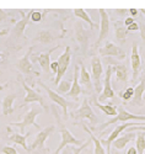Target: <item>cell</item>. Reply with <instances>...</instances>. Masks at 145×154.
<instances>
[{
	"label": "cell",
	"instance_id": "6da1fadb",
	"mask_svg": "<svg viewBox=\"0 0 145 154\" xmlns=\"http://www.w3.org/2000/svg\"><path fill=\"white\" fill-rule=\"evenodd\" d=\"M52 111H53V115H54V117H56V120H57V126H58L59 133H60V136H62V142L59 143L58 148L56 149V152H54L53 154H59V153H60L65 147H67V146H74V147H75V146H76V147L83 146L84 142H81V140L76 139V138L71 134V132L68 130L67 127L64 126V123L62 122V117H60V115H59L57 107L52 106Z\"/></svg>",
	"mask_w": 145,
	"mask_h": 154
},
{
	"label": "cell",
	"instance_id": "7a4b0ae2",
	"mask_svg": "<svg viewBox=\"0 0 145 154\" xmlns=\"http://www.w3.org/2000/svg\"><path fill=\"white\" fill-rule=\"evenodd\" d=\"M17 80L21 83L22 88L25 89V93H26V97H25V100H23V104H22L20 107H23V106H26V105L31 104V102H38V104L41 105V107H42V109H44L46 111H48V110H49L48 105L46 104V99H44V96H43L41 93H39V91L35 90L33 88H31L27 83H26V80H23V79H22L21 74H19Z\"/></svg>",
	"mask_w": 145,
	"mask_h": 154
},
{
	"label": "cell",
	"instance_id": "3957f363",
	"mask_svg": "<svg viewBox=\"0 0 145 154\" xmlns=\"http://www.w3.org/2000/svg\"><path fill=\"white\" fill-rule=\"evenodd\" d=\"M128 121H139V122H145V116L143 115H134V113H130L128 112L123 106H117V115L110 121H107L106 123H103L101 127H100V131L103 132L104 128H107L108 126L113 125V123H117V122H128Z\"/></svg>",
	"mask_w": 145,
	"mask_h": 154
},
{
	"label": "cell",
	"instance_id": "277c9868",
	"mask_svg": "<svg viewBox=\"0 0 145 154\" xmlns=\"http://www.w3.org/2000/svg\"><path fill=\"white\" fill-rule=\"evenodd\" d=\"M91 30H85L84 29V22L83 21H76L74 26V35L75 40L79 45L81 54H86L89 47H90V38H91Z\"/></svg>",
	"mask_w": 145,
	"mask_h": 154
},
{
	"label": "cell",
	"instance_id": "5b68a950",
	"mask_svg": "<svg viewBox=\"0 0 145 154\" xmlns=\"http://www.w3.org/2000/svg\"><path fill=\"white\" fill-rule=\"evenodd\" d=\"M32 51H33V47L31 46L27 51V53H26L23 57H21L20 59L16 60L15 63V67L20 70L21 74H23L26 78H27L29 82L32 83V76H37L38 75V72L33 68L32 66V62H31V54H32Z\"/></svg>",
	"mask_w": 145,
	"mask_h": 154
},
{
	"label": "cell",
	"instance_id": "8992f818",
	"mask_svg": "<svg viewBox=\"0 0 145 154\" xmlns=\"http://www.w3.org/2000/svg\"><path fill=\"white\" fill-rule=\"evenodd\" d=\"M39 113H41V109L37 107V106H32L27 112L25 113V116H23L22 121L16 122V123H12V126L19 127L21 134L25 132V128H26V127H29V126H35L37 130L41 131V126H39V125L36 122V117L38 116Z\"/></svg>",
	"mask_w": 145,
	"mask_h": 154
},
{
	"label": "cell",
	"instance_id": "52a82bcc",
	"mask_svg": "<svg viewBox=\"0 0 145 154\" xmlns=\"http://www.w3.org/2000/svg\"><path fill=\"white\" fill-rule=\"evenodd\" d=\"M70 58H71V48H70V46H67V47H65V51L59 56V58L57 60L58 69H57V75L54 78V84L56 85H58L60 83V80L63 79L64 74L67 73L68 67L70 64Z\"/></svg>",
	"mask_w": 145,
	"mask_h": 154
},
{
	"label": "cell",
	"instance_id": "ba28073f",
	"mask_svg": "<svg viewBox=\"0 0 145 154\" xmlns=\"http://www.w3.org/2000/svg\"><path fill=\"white\" fill-rule=\"evenodd\" d=\"M71 119L73 120H90V122L94 125V123H97V117H96V115L94 112V110L91 109L90 104H89V101L87 99H84V101L81 102V106L79 107L77 110L73 111L71 112Z\"/></svg>",
	"mask_w": 145,
	"mask_h": 154
},
{
	"label": "cell",
	"instance_id": "9c48e42d",
	"mask_svg": "<svg viewBox=\"0 0 145 154\" xmlns=\"http://www.w3.org/2000/svg\"><path fill=\"white\" fill-rule=\"evenodd\" d=\"M19 12L21 14V20L16 22V25L12 29L11 36H10V41L12 40H20V38L25 37V29L27 27V25L30 23V17H31V12L32 10H29V12H25L23 10H19ZM26 38V37H25Z\"/></svg>",
	"mask_w": 145,
	"mask_h": 154
},
{
	"label": "cell",
	"instance_id": "30bf717a",
	"mask_svg": "<svg viewBox=\"0 0 145 154\" xmlns=\"http://www.w3.org/2000/svg\"><path fill=\"white\" fill-rule=\"evenodd\" d=\"M97 12L100 14V23H98V27H100V33L98 37L95 42V48H98L100 45L102 43V41L108 36L110 33V16L107 14V10L104 9H97Z\"/></svg>",
	"mask_w": 145,
	"mask_h": 154
},
{
	"label": "cell",
	"instance_id": "8fae6325",
	"mask_svg": "<svg viewBox=\"0 0 145 154\" xmlns=\"http://www.w3.org/2000/svg\"><path fill=\"white\" fill-rule=\"evenodd\" d=\"M37 84L41 86L42 89H44L46 93H47L48 96H49V99L53 101L56 105H58V106H60V107L63 109V116H64V119H67V117H68V107H69V105H70V102H68L62 95H59V94L56 93L54 90H52L50 88H48L42 80H38Z\"/></svg>",
	"mask_w": 145,
	"mask_h": 154
},
{
	"label": "cell",
	"instance_id": "7c38bea8",
	"mask_svg": "<svg viewBox=\"0 0 145 154\" xmlns=\"http://www.w3.org/2000/svg\"><path fill=\"white\" fill-rule=\"evenodd\" d=\"M134 126H138V123L129 122V123L118 125V126H116L114 131L111 132V134H110L107 138H100L102 146H103V147H106V154H111V146H112V142H113V140L119 137L121 133H123L124 130H127V128H130V127H134Z\"/></svg>",
	"mask_w": 145,
	"mask_h": 154
},
{
	"label": "cell",
	"instance_id": "4fadbf2b",
	"mask_svg": "<svg viewBox=\"0 0 145 154\" xmlns=\"http://www.w3.org/2000/svg\"><path fill=\"white\" fill-rule=\"evenodd\" d=\"M98 53L101 57L104 58H119V59L125 58V51L112 42H106V45L98 49Z\"/></svg>",
	"mask_w": 145,
	"mask_h": 154
},
{
	"label": "cell",
	"instance_id": "5bb4252c",
	"mask_svg": "<svg viewBox=\"0 0 145 154\" xmlns=\"http://www.w3.org/2000/svg\"><path fill=\"white\" fill-rule=\"evenodd\" d=\"M102 63L100 57H92L91 59V78L94 79V85L97 93H101V78H102Z\"/></svg>",
	"mask_w": 145,
	"mask_h": 154
},
{
	"label": "cell",
	"instance_id": "9a60e30c",
	"mask_svg": "<svg viewBox=\"0 0 145 154\" xmlns=\"http://www.w3.org/2000/svg\"><path fill=\"white\" fill-rule=\"evenodd\" d=\"M54 130H56V126L52 125V126L46 127L44 130L39 131V132L37 133L36 138L33 139V142L31 143V147H29V152H31V150H33V149H42V148L44 147L46 140L48 139V137H49L52 133H53Z\"/></svg>",
	"mask_w": 145,
	"mask_h": 154
},
{
	"label": "cell",
	"instance_id": "2e32d148",
	"mask_svg": "<svg viewBox=\"0 0 145 154\" xmlns=\"http://www.w3.org/2000/svg\"><path fill=\"white\" fill-rule=\"evenodd\" d=\"M112 73H113V68L112 66H107V70H106V74H104V86H103V90L101 91L100 94V97H98V101H104L107 99H113L114 97V90L111 85V78H112Z\"/></svg>",
	"mask_w": 145,
	"mask_h": 154
},
{
	"label": "cell",
	"instance_id": "e0dca14e",
	"mask_svg": "<svg viewBox=\"0 0 145 154\" xmlns=\"http://www.w3.org/2000/svg\"><path fill=\"white\" fill-rule=\"evenodd\" d=\"M104 62L106 63H111L113 64V72L116 73V79L117 82H119L122 84L127 83L128 80V69L125 67V64H122V63H118L116 60H113V58H106L104 59ZM110 64V66H111Z\"/></svg>",
	"mask_w": 145,
	"mask_h": 154
},
{
	"label": "cell",
	"instance_id": "ac0fdd59",
	"mask_svg": "<svg viewBox=\"0 0 145 154\" xmlns=\"http://www.w3.org/2000/svg\"><path fill=\"white\" fill-rule=\"evenodd\" d=\"M60 47V45H57L54 48H50L49 51H47V52L44 53H39L38 56H33V60L35 62H38L39 63V66H41L42 70L46 73V74H49L50 73V69H49V66H50V54L54 52L56 49H58Z\"/></svg>",
	"mask_w": 145,
	"mask_h": 154
},
{
	"label": "cell",
	"instance_id": "d6986e66",
	"mask_svg": "<svg viewBox=\"0 0 145 154\" xmlns=\"http://www.w3.org/2000/svg\"><path fill=\"white\" fill-rule=\"evenodd\" d=\"M63 36H57L56 33H53V31L50 30H41L38 31L37 35L33 37V42H37V43H41V45H52L56 40H58V38H60Z\"/></svg>",
	"mask_w": 145,
	"mask_h": 154
},
{
	"label": "cell",
	"instance_id": "ffe728a7",
	"mask_svg": "<svg viewBox=\"0 0 145 154\" xmlns=\"http://www.w3.org/2000/svg\"><path fill=\"white\" fill-rule=\"evenodd\" d=\"M130 64H131V69H133V80H135L139 75L140 69H141V58L139 54V46L137 43H134L133 48H131Z\"/></svg>",
	"mask_w": 145,
	"mask_h": 154
},
{
	"label": "cell",
	"instance_id": "44dd1931",
	"mask_svg": "<svg viewBox=\"0 0 145 154\" xmlns=\"http://www.w3.org/2000/svg\"><path fill=\"white\" fill-rule=\"evenodd\" d=\"M79 66L77 64H75V67H74V82L71 83V88H70V90L69 93L67 94L69 97L76 100L79 97V95H80L83 93V88L80 85V83H79Z\"/></svg>",
	"mask_w": 145,
	"mask_h": 154
},
{
	"label": "cell",
	"instance_id": "7402d4cb",
	"mask_svg": "<svg viewBox=\"0 0 145 154\" xmlns=\"http://www.w3.org/2000/svg\"><path fill=\"white\" fill-rule=\"evenodd\" d=\"M135 139V132H125L124 134L119 136L117 139H114L112 144H113V149H117V150H122L125 148V146L129 143V142H133Z\"/></svg>",
	"mask_w": 145,
	"mask_h": 154
},
{
	"label": "cell",
	"instance_id": "603a6c76",
	"mask_svg": "<svg viewBox=\"0 0 145 154\" xmlns=\"http://www.w3.org/2000/svg\"><path fill=\"white\" fill-rule=\"evenodd\" d=\"M17 95L14 94V93H11V94H8L4 96L3 101H2V112L4 116H8V115H11V113H14L15 109L14 106H12V104H14V101L16 100Z\"/></svg>",
	"mask_w": 145,
	"mask_h": 154
},
{
	"label": "cell",
	"instance_id": "cb8c5ba5",
	"mask_svg": "<svg viewBox=\"0 0 145 154\" xmlns=\"http://www.w3.org/2000/svg\"><path fill=\"white\" fill-rule=\"evenodd\" d=\"M73 14H74V16L75 17H77V19H80V21H83V22H86V23H89V30H91V31H95L97 27H98V23H95L94 21H92V19H91V16L90 15H87V12L84 10V9H81V8H77V9H74V11H73Z\"/></svg>",
	"mask_w": 145,
	"mask_h": 154
},
{
	"label": "cell",
	"instance_id": "d4e9b609",
	"mask_svg": "<svg viewBox=\"0 0 145 154\" xmlns=\"http://www.w3.org/2000/svg\"><path fill=\"white\" fill-rule=\"evenodd\" d=\"M113 27H114V33H116L117 41L121 45H124L127 41V36H128V31H127V27L124 26V23L122 21H114Z\"/></svg>",
	"mask_w": 145,
	"mask_h": 154
},
{
	"label": "cell",
	"instance_id": "484cf974",
	"mask_svg": "<svg viewBox=\"0 0 145 154\" xmlns=\"http://www.w3.org/2000/svg\"><path fill=\"white\" fill-rule=\"evenodd\" d=\"M32 134V132H27L26 134H21V133H11L9 136V140H11L12 143H15L17 146H21L25 150H27L29 152V147H27V143H26V140H27V138Z\"/></svg>",
	"mask_w": 145,
	"mask_h": 154
},
{
	"label": "cell",
	"instance_id": "4316f807",
	"mask_svg": "<svg viewBox=\"0 0 145 154\" xmlns=\"http://www.w3.org/2000/svg\"><path fill=\"white\" fill-rule=\"evenodd\" d=\"M145 91V82L141 80L135 88H134V95L131 97V105L134 106H143V94Z\"/></svg>",
	"mask_w": 145,
	"mask_h": 154
},
{
	"label": "cell",
	"instance_id": "83f0119b",
	"mask_svg": "<svg viewBox=\"0 0 145 154\" xmlns=\"http://www.w3.org/2000/svg\"><path fill=\"white\" fill-rule=\"evenodd\" d=\"M81 126H83V128H84V131H85L86 133H89L91 142H94V144H95V150H94V153H95V154H106V149H104V147L102 146L101 140L94 136V133H92V132L89 130L86 125H84V123H83Z\"/></svg>",
	"mask_w": 145,
	"mask_h": 154
},
{
	"label": "cell",
	"instance_id": "f1b7e54d",
	"mask_svg": "<svg viewBox=\"0 0 145 154\" xmlns=\"http://www.w3.org/2000/svg\"><path fill=\"white\" fill-rule=\"evenodd\" d=\"M135 150L137 154H144L145 150V133L137 131L135 132Z\"/></svg>",
	"mask_w": 145,
	"mask_h": 154
},
{
	"label": "cell",
	"instance_id": "f546056e",
	"mask_svg": "<svg viewBox=\"0 0 145 154\" xmlns=\"http://www.w3.org/2000/svg\"><path fill=\"white\" fill-rule=\"evenodd\" d=\"M79 83L83 85H86L87 88H91V75L84 67V64L81 66V68L79 69Z\"/></svg>",
	"mask_w": 145,
	"mask_h": 154
},
{
	"label": "cell",
	"instance_id": "4dcf8cb0",
	"mask_svg": "<svg viewBox=\"0 0 145 154\" xmlns=\"http://www.w3.org/2000/svg\"><path fill=\"white\" fill-rule=\"evenodd\" d=\"M95 105H96L100 110H102L106 115H108V116H116V115H117V106H114V105H112V104L101 105V104H98L97 101H95Z\"/></svg>",
	"mask_w": 145,
	"mask_h": 154
},
{
	"label": "cell",
	"instance_id": "1f68e13d",
	"mask_svg": "<svg viewBox=\"0 0 145 154\" xmlns=\"http://www.w3.org/2000/svg\"><path fill=\"white\" fill-rule=\"evenodd\" d=\"M70 88H71V83L69 80H60V83L57 85L56 93H58L59 95L60 94H68Z\"/></svg>",
	"mask_w": 145,
	"mask_h": 154
},
{
	"label": "cell",
	"instance_id": "d6a6232c",
	"mask_svg": "<svg viewBox=\"0 0 145 154\" xmlns=\"http://www.w3.org/2000/svg\"><path fill=\"white\" fill-rule=\"evenodd\" d=\"M48 11H50V10H46L44 11V14L46 12H48ZM44 14H42L39 10H32V12H31V17H30V21H33V22H39L42 19H43V16H46Z\"/></svg>",
	"mask_w": 145,
	"mask_h": 154
},
{
	"label": "cell",
	"instance_id": "836d02e7",
	"mask_svg": "<svg viewBox=\"0 0 145 154\" xmlns=\"http://www.w3.org/2000/svg\"><path fill=\"white\" fill-rule=\"evenodd\" d=\"M134 95V89L133 88H127L125 91H121L119 93V97L124 101H129L131 97H133Z\"/></svg>",
	"mask_w": 145,
	"mask_h": 154
},
{
	"label": "cell",
	"instance_id": "e575fe53",
	"mask_svg": "<svg viewBox=\"0 0 145 154\" xmlns=\"http://www.w3.org/2000/svg\"><path fill=\"white\" fill-rule=\"evenodd\" d=\"M90 143H91V139H89L87 142H85V143H84L83 146L77 147V148H75V147H71V150L74 152L73 154H80V153H81V152H83V150H84V149H85V148H86V147H87V146H89Z\"/></svg>",
	"mask_w": 145,
	"mask_h": 154
},
{
	"label": "cell",
	"instance_id": "d590c367",
	"mask_svg": "<svg viewBox=\"0 0 145 154\" xmlns=\"http://www.w3.org/2000/svg\"><path fill=\"white\" fill-rule=\"evenodd\" d=\"M138 26H139V31H140V37H141V40L145 42V22H144V21L138 22Z\"/></svg>",
	"mask_w": 145,
	"mask_h": 154
},
{
	"label": "cell",
	"instance_id": "8d00e7d4",
	"mask_svg": "<svg viewBox=\"0 0 145 154\" xmlns=\"http://www.w3.org/2000/svg\"><path fill=\"white\" fill-rule=\"evenodd\" d=\"M9 19H10V15L8 14L5 10L0 9V23H3L4 21H6V20H9Z\"/></svg>",
	"mask_w": 145,
	"mask_h": 154
},
{
	"label": "cell",
	"instance_id": "74e56055",
	"mask_svg": "<svg viewBox=\"0 0 145 154\" xmlns=\"http://www.w3.org/2000/svg\"><path fill=\"white\" fill-rule=\"evenodd\" d=\"M137 131H140V132L145 133V125H138V126H134V127H130L128 132H137Z\"/></svg>",
	"mask_w": 145,
	"mask_h": 154
},
{
	"label": "cell",
	"instance_id": "f35d334b",
	"mask_svg": "<svg viewBox=\"0 0 145 154\" xmlns=\"http://www.w3.org/2000/svg\"><path fill=\"white\" fill-rule=\"evenodd\" d=\"M8 58H9V54L5 53V52H0V66H5L8 63Z\"/></svg>",
	"mask_w": 145,
	"mask_h": 154
},
{
	"label": "cell",
	"instance_id": "ab89813d",
	"mask_svg": "<svg viewBox=\"0 0 145 154\" xmlns=\"http://www.w3.org/2000/svg\"><path fill=\"white\" fill-rule=\"evenodd\" d=\"M3 153L4 154H19V152L14 147H4L3 148Z\"/></svg>",
	"mask_w": 145,
	"mask_h": 154
},
{
	"label": "cell",
	"instance_id": "60d3db41",
	"mask_svg": "<svg viewBox=\"0 0 145 154\" xmlns=\"http://www.w3.org/2000/svg\"><path fill=\"white\" fill-rule=\"evenodd\" d=\"M116 14H118L119 16H125V15H128L129 12H128V9H114L113 10Z\"/></svg>",
	"mask_w": 145,
	"mask_h": 154
},
{
	"label": "cell",
	"instance_id": "b9f144b4",
	"mask_svg": "<svg viewBox=\"0 0 145 154\" xmlns=\"http://www.w3.org/2000/svg\"><path fill=\"white\" fill-rule=\"evenodd\" d=\"M139 30V26H138V22H133L131 25H129V26L127 27V31H138Z\"/></svg>",
	"mask_w": 145,
	"mask_h": 154
},
{
	"label": "cell",
	"instance_id": "7bdbcfd3",
	"mask_svg": "<svg viewBox=\"0 0 145 154\" xmlns=\"http://www.w3.org/2000/svg\"><path fill=\"white\" fill-rule=\"evenodd\" d=\"M49 69H50L52 72H53L54 74H57V69H58V64H57V62H50Z\"/></svg>",
	"mask_w": 145,
	"mask_h": 154
},
{
	"label": "cell",
	"instance_id": "ee69618b",
	"mask_svg": "<svg viewBox=\"0 0 145 154\" xmlns=\"http://www.w3.org/2000/svg\"><path fill=\"white\" fill-rule=\"evenodd\" d=\"M133 22H134V19L131 17V16H128V17H125V20H124L123 23H124V26H125V27H128L129 25H131Z\"/></svg>",
	"mask_w": 145,
	"mask_h": 154
},
{
	"label": "cell",
	"instance_id": "f6af8a7d",
	"mask_svg": "<svg viewBox=\"0 0 145 154\" xmlns=\"http://www.w3.org/2000/svg\"><path fill=\"white\" fill-rule=\"evenodd\" d=\"M59 154H73V150H71V147L70 146H67L63 150H62V153H59Z\"/></svg>",
	"mask_w": 145,
	"mask_h": 154
},
{
	"label": "cell",
	"instance_id": "bcb514c9",
	"mask_svg": "<svg viewBox=\"0 0 145 154\" xmlns=\"http://www.w3.org/2000/svg\"><path fill=\"white\" fill-rule=\"evenodd\" d=\"M128 12L131 15V17H133V19L138 16V10L137 9H128Z\"/></svg>",
	"mask_w": 145,
	"mask_h": 154
},
{
	"label": "cell",
	"instance_id": "7dc6e473",
	"mask_svg": "<svg viewBox=\"0 0 145 154\" xmlns=\"http://www.w3.org/2000/svg\"><path fill=\"white\" fill-rule=\"evenodd\" d=\"M127 154H137V150H135V147H130L128 150H127Z\"/></svg>",
	"mask_w": 145,
	"mask_h": 154
},
{
	"label": "cell",
	"instance_id": "c3c4849f",
	"mask_svg": "<svg viewBox=\"0 0 145 154\" xmlns=\"http://www.w3.org/2000/svg\"><path fill=\"white\" fill-rule=\"evenodd\" d=\"M9 33V29H5V30H0V37L2 36H5Z\"/></svg>",
	"mask_w": 145,
	"mask_h": 154
},
{
	"label": "cell",
	"instance_id": "681fc988",
	"mask_svg": "<svg viewBox=\"0 0 145 154\" xmlns=\"http://www.w3.org/2000/svg\"><path fill=\"white\" fill-rule=\"evenodd\" d=\"M111 154H123L121 150H117V149H113V150H111Z\"/></svg>",
	"mask_w": 145,
	"mask_h": 154
},
{
	"label": "cell",
	"instance_id": "f907efd6",
	"mask_svg": "<svg viewBox=\"0 0 145 154\" xmlns=\"http://www.w3.org/2000/svg\"><path fill=\"white\" fill-rule=\"evenodd\" d=\"M141 12H143V14L145 15V9H141Z\"/></svg>",
	"mask_w": 145,
	"mask_h": 154
},
{
	"label": "cell",
	"instance_id": "816d5d0a",
	"mask_svg": "<svg viewBox=\"0 0 145 154\" xmlns=\"http://www.w3.org/2000/svg\"><path fill=\"white\" fill-rule=\"evenodd\" d=\"M0 90H3V86L2 85H0Z\"/></svg>",
	"mask_w": 145,
	"mask_h": 154
},
{
	"label": "cell",
	"instance_id": "f5cc1de1",
	"mask_svg": "<svg viewBox=\"0 0 145 154\" xmlns=\"http://www.w3.org/2000/svg\"><path fill=\"white\" fill-rule=\"evenodd\" d=\"M144 154H145V150H144Z\"/></svg>",
	"mask_w": 145,
	"mask_h": 154
}]
</instances>
